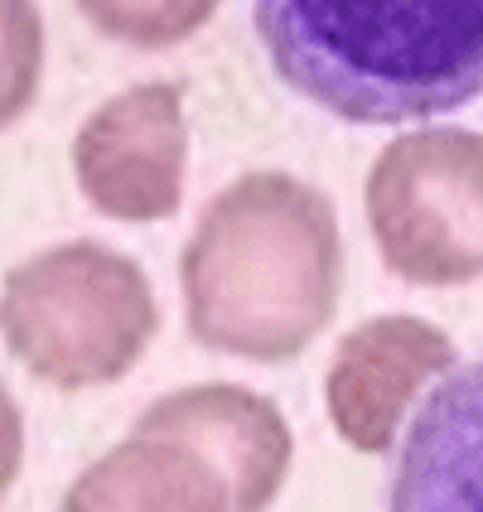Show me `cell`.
<instances>
[{
    "label": "cell",
    "instance_id": "1",
    "mask_svg": "<svg viewBox=\"0 0 483 512\" xmlns=\"http://www.w3.org/2000/svg\"><path fill=\"white\" fill-rule=\"evenodd\" d=\"M189 334L247 363H285L334 319L343 290L339 213L285 170L242 174L203 208L179 256Z\"/></svg>",
    "mask_w": 483,
    "mask_h": 512
},
{
    "label": "cell",
    "instance_id": "10",
    "mask_svg": "<svg viewBox=\"0 0 483 512\" xmlns=\"http://www.w3.org/2000/svg\"><path fill=\"white\" fill-rule=\"evenodd\" d=\"M78 10L107 39L136 49H170L218 10V0H78Z\"/></svg>",
    "mask_w": 483,
    "mask_h": 512
},
{
    "label": "cell",
    "instance_id": "2",
    "mask_svg": "<svg viewBox=\"0 0 483 512\" xmlns=\"http://www.w3.org/2000/svg\"><path fill=\"white\" fill-rule=\"evenodd\" d=\"M271 68L314 107L401 126L483 92V0H252Z\"/></svg>",
    "mask_w": 483,
    "mask_h": 512
},
{
    "label": "cell",
    "instance_id": "4",
    "mask_svg": "<svg viewBox=\"0 0 483 512\" xmlns=\"http://www.w3.org/2000/svg\"><path fill=\"white\" fill-rule=\"evenodd\" d=\"M368 228L387 271L411 285L483 276V131L421 126L368 170Z\"/></svg>",
    "mask_w": 483,
    "mask_h": 512
},
{
    "label": "cell",
    "instance_id": "12",
    "mask_svg": "<svg viewBox=\"0 0 483 512\" xmlns=\"http://www.w3.org/2000/svg\"><path fill=\"white\" fill-rule=\"evenodd\" d=\"M20 459H25V421H20V406H15V397L0 387V498H5V493H10V484H15Z\"/></svg>",
    "mask_w": 483,
    "mask_h": 512
},
{
    "label": "cell",
    "instance_id": "6",
    "mask_svg": "<svg viewBox=\"0 0 483 512\" xmlns=\"http://www.w3.org/2000/svg\"><path fill=\"white\" fill-rule=\"evenodd\" d=\"M459 368L455 339L421 314H377L334 348L324 377V406L343 445L358 455H387L406 416L440 377Z\"/></svg>",
    "mask_w": 483,
    "mask_h": 512
},
{
    "label": "cell",
    "instance_id": "7",
    "mask_svg": "<svg viewBox=\"0 0 483 512\" xmlns=\"http://www.w3.org/2000/svg\"><path fill=\"white\" fill-rule=\"evenodd\" d=\"M136 426L179 435L194 450H203L237 493V512L271 508L290 474V455H295V440L276 401L256 397L247 387H232V382L179 387L170 397L150 401L136 416Z\"/></svg>",
    "mask_w": 483,
    "mask_h": 512
},
{
    "label": "cell",
    "instance_id": "3",
    "mask_svg": "<svg viewBox=\"0 0 483 512\" xmlns=\"http://www.w3.org/2000/svg\"><path fill=\"white\" fill-rule=\"evenodd\" d=\"M160 329L155 290L131 256L102 242H58L5 271L0 339L39 382L83 392L136 368Z\"/></svg>",
    "mask_w": 483,
    "mask_h": 512
},
{
    "label": "cell",
    "instance_id": "8",
    "mask_svg": "<svg viewBox=\"0 0 483 512\" xmlns=\"http://www.w3.org/2000/svg\"><path fill=\"white\" fill-rule=\"evenodd\" d=\"M387 512H483V358L440 377L416 406Z\"/></svg>",
    "mask_w": 483,
    "mask_h": 512
},
{
    "label": "cell",
    "instance_id": "5",
    "mask_svg": "<svg viewBox=\"0 0 483 512\" xmlns=\"http://www.w3.org/2000/svg\"><path fill=\"white\" fill-rule=\"evenodd\" d=\"M189 116L174 83H136L87 116L73 136V174L97 213L116 223L170 218L184 199Z\"/></svg>",
    "mask_w": 483,
    "mask_h": 512
},
{
    "label": "cell",
    "instance_id": "9",
    "mask_svg": "<svg viewBox=\"0 0 483 512\" xmlns=\"http://www.w3.org/2000/svg\"><path fill=\"white\" fill-rule=\"evenodd\" d=\"M58 512H237V493L189 440L131 426L73 479Z\"/></svg>",
    "mask_w": 483,
    "mask_h": 512
},
{
    "label": "cell",
    "instance_id": "11",
    "mask_svg": "<svg viewBox=\"0 0 483 512\" xmlns=\"http://www.w3.org/2000/svg\"><path fill=\"white\" fill-rule=\"evenodd\" d=\"M44 68V25L34 0H0V126L20 121Z\"/></svg>",
    "mask_w": 483,
    "mask_h": 512
}]
</instances>
